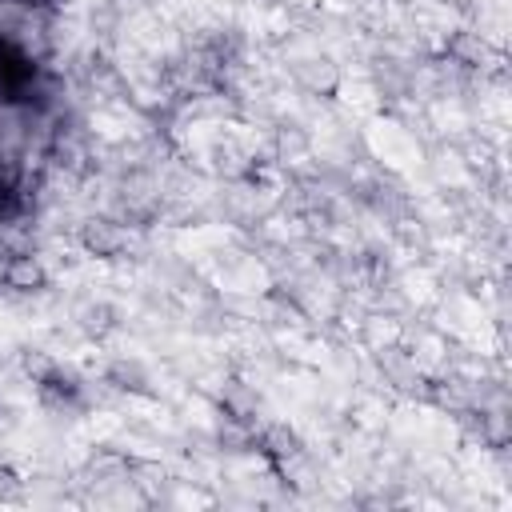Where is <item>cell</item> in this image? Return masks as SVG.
Returning <instances> with one entry per match:
<instances>
[{"label":"cell","instance_id":"2","mask_svg":"<svg viewBox=\"0 0 512 512\" xmlns=\"http://www.w3.org/2000/svg\"><path fill=\"white\" fill-rule=\"evenodd\" d=\"M12 200H16V172L0 160V212H8Z\"/></svg>","mask_w":512,"mask_h":512},{"label":"cell","instance_id":"1","mask_svg":"<svg viewBox=\"0 0 512 512\" xmlns=\"http://www.w3.org/2000/svg\"><path fill=\"white\" fill-rule=\"evenodd\" d=\"M28 84H32V64L24 60V52H16L12 44H0V88L16 96Z\"/></svg>","mask_w":512,"mask_h":512}]
</instances>
